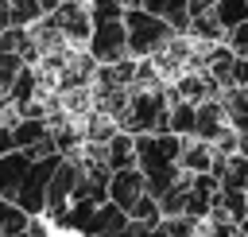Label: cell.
Listing matches in <instances>:
<instances>
[{"label":"cell","mask_w":248,"mask_h":237,"mask_svg":"<svg viewBox=\"0 0 248 237\" xmlns=\"http://www.w3.org/2000/svg\"><path fill=\"white\" fill-rule=\"evenodd\" d=\"M182 140L186 136H174L167 128H155V132H136V167L143 171V183H147V194H163L170 190L178 179H182Z\"/></svg>","instance_id":"6da1fadb"},{"label":"cell","mask_w":248,"mask_h":237,"mask_svg":"<svg viewBox=\"0 0 248 237\" xmlns=\"http://www.w3.org/2000/svg\"><path fill=\"white\" fill-rule=\"evenodd\" d=\"M167 109H170V93H167L163 82L159 85H128V105L120 109L116 124L132 136L136 132H155V128H163Z\"/></svg>","instance_id":"7a4b0ae2"},{"label":"cell","mask_w":248,"mask_h":237,"mask_svg":"<svg viewBox=\"0 0 248 237\" xmlns=\"http://www.w3.org/2000/svg\"><path fill=\"white\" fill-rule=\"evenodd\" d=\"M124 31H128V54L132 58H151L174 39V27L163 16H155L140 4L124 8Z\"/></svg>","instance_id":"3957f363"},{"label":"cell","mask_w":248,"mask_h":237,"mask_svg":"<svg viewBox=\"0 0 248 237\" xmlns=\"http://www.w3.org/2000/svg\"><path fill=\"white\" fill-rule=\"evenodd\" d=\"M58 159H62V152H50V155H35L31 159V167H27V175H23L19 190H16V202L27 214H46V186H50V175H54Z\"/></svg>","instance_id":"277c9868"},{"label":"cell","mask_w":248,"mask_h":237,"mask_svg":"<svg viewBox=\"0 0 248 237\" xmlns=\"http://www.w3.org/2000/svg\"><path fill=\"white\" fill-rule=\"evenodd\" d=\"M85 51L93 62H116L128 54V31H124V16H105V19H93L89 27V39H85Z\"/></svg>","instance_id":"5b68a950"},{"label":"cell","mask_w":248,"mask_h":237,"mask_svg":"<svg viewBox=\"0 0 248 237\" xmlns=\"http://www.w3.org/2000/svg\"><path fill=\"white\" fill-rule=\"evenodd\" d=\"M58 27V35L66 39V47H85L89 39V27H93V16H89V0H62L54 12H46Z\"/></svg>","instance_id":"8992f818"},{"label":"cell","mask_w":248,"mask_h":237,"mask_svg":"<svg viewBox=\"0 0 248 237\" xmlns=\"http://www.w3.org/2000/svg\"><path fill=\"white\" fill-rule=\"evenodd\" d=\"M81 179V163L74 155H62L54 175H50V186H46V218H54L58 210H66V202L74 198V186Z\"/></svg>","instance_id":"52a82bcc"},{"label":"cell","mask_w":248,"mask_h":237,"mask_svg":"<svg viewBox=\"0 0 248 237\" xmlns=\"http://www.w3.org/2000/svg\"><path fill=\"white\" fill-rule=\"evenodd\" d=\"M124 225H128V210H120L112 198H105V202H97L93 214L85 218L81 237H120Z\"/></svg>","instance_id":"ba28073f"},{"label":"cell","mask_w":248,"mask_h":237,"mask_svg":"<svg viewBox=\"0 0 248 237\" xmlns=\"http://www.w3.org/2000/svg\"><path fill=\"white\" fill-rule=\"evenodd\" d=\"M143 194H147V183H143V171H140L136 163L108 175V198H112L120 210H132Z\"/></svg>","instance_id":"9c48e42d"},{"label":"cell","mask_w":248,"mask_h":237,"mask_svg":"<svg viewBox=\"0 0 248 237\" xmlns=\"http://www.w3.org/2000/svg\"><path fill=\"white\" fill-rule=\"evenodd\" d=\"M225 128H229V120H225V105H221V97H202V101L194 105V136L213 144Z\"/></svg>","instance_id":"30bf717a"},{"label":"cell","mask_w":248,"mask_h":237,"mask_svg":"<svg viewBox=\"0 0 248 237\" xmlns=\"http://www.w3.org/2000/svg\"><path fill=\"white\" fill-rule=\"evenodd\" d=\"M31 152L27 148H12V152H0V198H16L27 167H31Z\"/></svg>","instance_id":"8fae6325"},{"label":"cell","mask_w":248,"mask_h":237,"mask_svg":"<svg viewBox=\"0 0 248 237\" xmlns=\"http://www.w3.org/2000/svg\"><path fill=\"white\" fill-rule=\"evenodd\" d=\"M101 155H105L108 171L132 167V163H136V136H132V132H124V128H116V132L101 144Z\"/></svg>","instance_id":"7c38bea8"},{"label":"cell","mask_w":248,"mask_h":237,"mask_svg":"<svg viewBox=\"0 0 248 237\" xmlns=\"http://www.w3.org/2000/svg\"><path fill=\"white\" fill-rule=\"evenodd\" d=\"M140 8L163 16L174 27V35H186V27H190V0H140Z\"/></svg>","instance_id":"4fadbf2b"},{"label":"cell","mask_w":248,"mask_h":237,"mask_svg":"<svg viewBox=\"0 0 248 237\" xmlns=\"http://www.w3.org/2000/svg\"><path fill=\"white\" fill-rule=\"evenodd\" d=\"M178 163H182V171H190V175L209 171V167H213V144H209V140H198V136H186Z\"/></svg>","instance_id":"5bb4252c"},{"label":"cell","mask_w":248,"mask_h":237,"mask_svg":"<svg viewBox=\"0 0 248 237\" xmlns=\"http://www.w3.org/2000/svg\"><path fill=\"white\" fill-rule=\"evenodd\" d=\"M31 218H35V214H27L16 198H0V233H4V237H19V233H27Z\"/></svg>","instance_id":"9a60e30c"},{"label":"cell","mask_w":248,"mask_h":237,"mask_svg":"<svg viewBox=\"0 0 248 237\" xmlns=\"http://www.w3.org/2000/svg\"><path fill=\"white\" fill-rule=\"evenodd\" d=\"M163 128H167V132H174V136H194V101L174 97V101H170V109H167Z\"/></svg>","instance_id":"2e32d148"},{"label":"cell","mask_w":248,"mask_h":237,"mask_svg":"<svg viewBox=\"0 0 248 237\" xmlns=\"http://www.w3.org/2000/svg\"><path fill=\"white\" fill-rule=\"evenodd\" d=\"M213 206H221L232 221H244L248 218V190H240V186H217Z\"/></svg>","instance_id":"e0dca14e"},{"label":"cell","mask_w":248,"mask_h":237,"mask_svg":"<svg viewBox=\"0 0 248 237\" xmlns=\"http://www.w3.org/2000/svg\"><path fill=\"white\" fill-rule=\"evenodd\" d=\"M213 16H217V23L229 31V27H236L240 19H248V0H213V8H209Z\"/></svg>","instance_id":"ac0fdd59"},{"label":"cell","mask_w":248,"mask_h":237,"mask_svg":"<svg viewBox=\"0 0 248 237\" xmlns=\"http://www.w3.org/2000/svg\"><path fill=\"white\" fill-rule=\"evenodd\" d=\"M8 16H12V27H31L35 19H43V4L39 0H8Z\"/></svg>","instance_id":"d6986e66"},{"label":"cell","mask_w":248,"mask_h":237,"mask_svg":"<svg viewBox=\"0 0 248 237\" xmlns=\"http://www.w3.org/2000/svg\"><path fill=\"white\" fill-rule=\"evenodd\" d=\"M128 218L132 221H140V225H159L163 221V210H159V198L155 194H143L132 210H128Z\"/></svg>","instance_id":"ffe728a7"},{"label":"cell","mask_w":248,"mask_h":237,"mask_svg":"<svg viewBox=\"0 0 248 237\" xmlns=\"http://www.w3.org/2000/svg\"><path fill=\"white\" fill-rule=\"evenodd\" d=\"M225 43H229L236 54H248V19H240L236 27H229V31H225Z\"/></svg>","instance_id":"44dd1931"},{"label":"cell","mask_w":248,"mask_h":237,"mask_svg":"<svg viewBox=\"0 0 248 237\" xmlns=\"http://www.w3.org/2000/svg\"><path fill=\"white\" fill-rule=\"evenodd\" d=\"M205 8H213V0H190V16L194 12H205Z\"/></svg>","instance_id":"7402d4cb"},{"label":"cell","mask_w":248,"mask_h":237,"mask_svg":"<svg viewBox=\"0 0 248 237\" xmlns=\"http://www.w3.org/2000/svg\"><path fill=\"white\" fill-rule=\"evenodd\" d=\"M39 4H43V12H54V8L62 4V0H39Z\"/></svg>","instance_id":"603a6c76"},{"label":"cell","mask_w":248,"mask_h":237,"mask_svg":"<svg viewBox=\"0 0 248 237\" xmlns=\"http://www.w3.org/2000/svg\"><path fill=\"white\" fill-rule=\"evenodd\" d=\"M236 225H240V233H244V237H248V218H244V221H236Z\"/></svg>","instance_id":"cb8c5ba5"},{"label":"cell","mask_w":248,"mask_h":237,"mask_svg":"<svg viewBox=\"0 0 248 237\" xmlns=\"http://www.w3.org/2000/svg\"><path fill=\"white\" fill-rule=\"evenodd\" d=\"M4 4H8V0H0V8H4Z\"/></svg>","instance_id":"d4e9b609"},{"label":"cell","mask_w":248,"mask_h":237,"mask_svg":"<svg viewBox=\"0 0 248 237\" xmlns=\"http://www.w3.org/2000/svg\"><path fill=\"white\" fill-rule=\"evenodd\" d=\"M0 237H4V233H0Z\"/></svg>","instance_id":"484cf974"}]
</instances>
